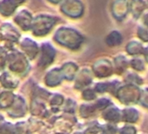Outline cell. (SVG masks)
<instances>
[{"label":"cell","instance_id":"cell-1","mask_svg":"<svg viewBox=\"0 0 148 134\" xmlns=\"http://www.w3.org/2000/svg\"><path fill=\"white\" fill-rule=\"evenodd\" d=\"M54 37L57 43L72 50L80 48L84 41V37L80 32L75 29L68 27L60 28L56 31Z\"/></svg>","mask_w":148,"mask_h":134},{"label":"cell","instance_id":"cell-2","mask_svg":"<svg viewBox=\"0 0 148 134\" xmlns=\"http://www.w3.org/2000/svg\"><path fill=\"white\" fill-rule=\"evenodd\" d=\"M57 22V18L50 16H38L33 19L31 29L33 34L36 36H44L50 31L53 26Z\"/></svg>","mask_w":148,"mask_h":134},{"label":"cell","instance_id":"cell-3","mask_svg":"<svg viewBox=\"0 0 148 134\" xmlns=\"http://www.w3.org/2000/svg\"><path fill=\"white\" fill-rule=\"evenodd\" d=\"M141 90L134 85H126L120 87L116 92V96L123 104H135L140 101Z\"/></svg>","mask_w":148,"mask_h":134},{"label":"cell","instance_id":"cell-4","mask_svg":"<svg viewBox=\"0 0 148 134\" xmlns=\"http://www.w3.org/2000/svg\"><path fill=\"white\" fill-rule=\"evenodd\" d=\"M61 10L72 18H78L83 15L84 6L81 0H64L61 5Z\"/></svg>","mask_w":148,"mask_h":134},{"label":"cell","instance_id":"cell-5","mask_svg":"<svg viewBox=\"0 0 148 134\" xmlns=\"http://www.w3.org/2000/svg\"><path fill=\"white\" fill-rule=\"evenodd\" d=\"M114 72V66L108 59L97 60L93 65V72L96 77L101 78L111 76Z\"/></svg>","mask_w":148,"mask_h":134},{"label":"cell","instance_id":"cell-6","mask_svg":"<svg viewBox=\"0 0 148 134\" xmlns=\"http://www.w3.org/2000/svg\"><path fill=\"white\" fill-rule=\"evenodd\" d=\"M111 10L115 19L119 21L123 20L130 11V3L128 0H114Z\"/></svg>","mask_w":148,"mask_h":134},{"label":"cell","instance_id":"cell-7","mask_svg":"<svg viewBox=\"0 0 148 134\" xmlns=\"http://www.w3.org/2000/svg\"><path fill=\"white\" fill-rule=\"evenodd\" d=\"M41 58L39 61V65L42 68H45L46 66L49 65L56 56V51L49 44H43L41 48Z\"/></svg>","mask_w":148,"mask_h":134},{"label":"cell","instance_id":"cell-8","mask_svg":"<svg viewBox=\"0 0 148 134\" xmlns=\"http://www.w3.org/2000/svg\"><path fill=\"white\" fill-rule=\"evenodd\" d=\"M15 22L24 31H28L32 25V17L27 10L20 11L15 17Z\"/></svg>","mask_w":148,"mask_h":134},{"label":"cell","instance_id":"cell-9","mask_svg":"<svg viewBox=\"0 0 148 134\" xmlns=\"http://www.w3.org/2000/svg\"><path fill=\"white\" fill-rule=\"evenodd\" d=\"M93 80L92 72L88 69H83L80 72L75 81V87L77 89H82L91 84Z\"/></svg>","mask_w":148,"mask_h":134},{"label":"cell","instance_id":"cell-10","mask_svg":"<svg viewBox=\"0 0 148 134\" xmlns=\"http://www.w3.org/2000/svg\"><path fill=\"white\" fill-rule=\"evenodd\" d=\"M63 78V75L61 69H53L51 70L46 76V84L49 86H56L58 85L62 79Z\"/></svg>","mask_w":148,"mask_h":134},{"label":"cell","instance_id":"cell-11","mask_svg":"<svg viewBox=\"0 0 148 134\" xmlns=\"http://www.w3.org/2000/svg\"><path fill=\"white\" fill-rule=\"evenodd\" d=\"M147 8V3L144 0H131L130 11L135 19H138Z\"/></svg>","mask_w":148,"mask_h":134},{"label":"cell","instance_id":"cell-12","mask_svg":"<svg viewBox=\"0 0 148 134\" xmlns=\"http://www.w3.org/2000/svg\"><path fill=\"white\" fill-rule=\"evenodd\" d=\"M103 118L111 123H117L121 119V112L117 107H109L103 112Z\"/></svg>","mask_w":148,"mask_h":134},{"label":"cell","instance_id":"cell-13","mask_svg":"<svg viewBox=\"0 0 148 134\" xmlns=\"http://www.w3.org/2000/svg\"><path fill=\"white\" fill-rule=\"evenodd\" d=\"M22 48L30 58H35L38 52L37 44L34 41H32L30 38H24L23 39V41L22 42Z\"/></svg>","mask_w":148,"mask_h":134},{"label":"cell","instance_id":"cell-14","mask_svg":"<svg viewBox=\"0 0 148 134\" xmlns=\"http://www.w3.org/2000/svg\"><path fill=\"white\" fill-rule=\"evenodd\" d=\"M17 5L15 0H2L0 2V13L3 16H10Z\"/></svg>","mask_w":148,"mask_h":134},{"label":"cell","instance_id":"cell-15","mask_svg":"<svg viewBox=\"0 0 148 134\" xmlns=\"http://www.w3.org/2000/svg\"><path fill=\"white\" fill-rule=\"evenodd\" d=\"M1 32L4 38L10 39L12 41H16L20 36L19 33L17 32V31L14 27H12L11 24H3V26L1 28Z\"/></svg>","mask_w":148,"mask_h":134},{"label":"cell","instance_id":"cell-16","mask_svg":"<svg viewBox=\"0 0 148 134\" xmlns=\"http://www.w3.org/2000/svg\"><path fill=\"white\" fill-rule=\"evenodd\" d=\"M105 42L109 47H117L122 43V35L118 31H112L106 37Z\"/></svg>","mask_w":148,"mask_h":134},{"label":"cell","instance_id":"cell-17","mask_svg":"<svg viewBox=\"0 0 148 134\" xmlns=\"http://www.w3.org/2000/svg\"><path fill=\"white\" fill-rule=\"evenodd\" d=\"M61 70H62L64 78L68 80H72L75 77V74L78 71V67L75 64L69 62V63H66L65 65H63Z\"/></svg>","mask_w":148,"mask_h":134},{"label":"cell","instance_id":"cell-18","mask_svg":"<svg viewBox=\"0 0 148 134\" xmlns=\"http://www.w3.org/2000/svg\"><path fill=\"white\" fill-rule=\"evenodd\" d=\"M121 119L127 123H135L139 119V112L134 108L124 109L121 112Z\"/></svg>","mask_w":148,"mask_h":134},{"label":"cell","instance_id":"cell-19","mask_svg":"<svg viewBox=\"0 0 148 134\" xmlns=\"http://www.w3.org/2000/svg\"><path fill=\"white\" fill-rule=\"evenodd\" d=\"M127 65H128L127 60L124 56H121V55L118 56L114 60V70L119 75L122 74L125 72Z\"/></svg>","mask_w":148,"mask_h":134},{"label":"cell","instance_id":"cell-20","mask_svg":"<svg viewBox=\"0 0 148 134\" xmlns=\"http://www.w3.org/2000/svg\"><path fill=\"white\" fill-rule=\"evenodd\" d=\"M126 51L129 55H140L143 54L144 47L138 41H131L127 44Z\"/></svg>","mask_w":148,"mask_h":134},{"label":"cell","instance_id":"cell-21","mask_svg":"<svg viewBox=\"0 0 148 134\" xmlns=\"http://www.w3.org/2000/svg\"><path fill=\"white\" fill-rule=\"evenodd\" d=\"M0 80H1V83L3 84V85L5 87H8V88H13L17 84V82L16 80H14V78L9 75V73H3L0 77Z\"/></svg>","mask_w":148,"mask_h":134},{"label":"cell","instance_id":"cell-22","mask_svg":"<svg viewBox=\"0 0 148 134\" xmlns=\"http://www.w3.org/2000/svg\"><path fill=\"white\" fill-rule=\"evenodd\" d=\"M130 65L133 67V69H134L135 71H138V72H142L145 69V65H144L143 61L140 58L132 59L130 62Z\"/></svg>","mask_w":148,"mask_h":134},{"label":"cell","instance_id":"cell-23","mask_svg":"<svg viewBox=\"0 0 148 134\" xmlns=\"http://www.w3.org/2000/svg\"><path fill=\"white\" fill-rule=\"evenodd\" d=\"M127 82H128L129 84L131 85H142L143 84V81H142V78H140L138 75L136 74H133V73H130L129 75H127Z\"/></svg>","mask_w":148,"mask_h":134},{"label":"cell","instance_id":"cell-24","mask_svg":"<svg viewBox=\"0 0 148 134\" xmlns=\"http://www.w3.org/2000/svg\"><path fill=\"white\" fill-rule=\"evenodd\" d=\"M95 106H88V105H83L81 107V115L82 117H89L95 111Z\"/></svg>","mask_w":148,"mask_h":134},{"label":"cell","instance_id":"cell-25","mask_svg":"<svg viewBox=\"0 0 148 134\" xmlns=\"http://www.w3.org/2000/svg\"><path fill=\"white\" fill-rule=\"evenodd\" d=\"M109 105H110V100L109 99H101L95 104V109L103 110V109L108 108V106Z\"/></svg>","mask_w":148,"mask_h":134},{"label":"cell","instance_id":"cell-26","mask_svg":"<svg viewBox=\"0 0 148 134\" xmlns=\"http://www.w3.org/2000/svg\"><path fill=\"white\" fill-rule=\"evenodd\" d=\"M82 98L85 99V100H88V101H90V100H93L96 98V95H95V91L91 90V89H86L83 92H82Z\"/></svg>","mask_w":148,"mask_h":134},{"label":"cell","instance_id":"cell-27","mask_svg":"<svg viewBox=\"0 0 148 134\" xmlns=\"http://www.w3.org/2000/svg\"><path fill=\"white\" fill-rule=\"evenodd\" d=\"M138 37L144 42H148V29L144 27L138 28Z\"/></svg>","mask_w":148,"mask_h":134},{"label":"cell","instance_id":"cell-28","mask_svg":"<svg viewBox=\"0 0 148 134\" xmlns=\"http://www.w3.org/2000/svg\"><path fill=\"white\" fill-rule=\"evenodd\" d=\"M108 88H109V83H99L95 85V91L100 93H103L108 92Z\"/></svg>","mask_w":148,"mask_h":134},{"label":"cell","instance_id":"cell-29","mask_svg":"<svg viewBox=\"0 0 148 134\" xmlns=\"http://www.w3.org/2000/svg\"><path fill=\"white\" fill-rule=\"evenodd\" d=\"M140 101L143 106H145L146 107H148V88H146L141 91Z\"/></svg>","mask_w":148,"mask_h":134},{"label":"cell","instance_id":"cell-30","mask_svg":"<svg viewBox=\"0 0 148 134\" xmlns=\"http://www.w3.org/2000/svg\"><path fill=\"white\" fill-rule=\"evenodd\" d=\"M120 134H136V129L133 126H124L120 130Z\"/></svg>","mask_w":148,"mask_h":134},{"label":"cell","instance_id":"cell-31","mask_svg":"<svg viewBox=\"0 0 148 134\" xmlns=\"http://www.w3.org/2000/svg\"><path fill=\"white\" fill-rule=\"evenodd\" d=\"M86 134H107V133H106V132H105L103 129H101V128H100V127H97V126H95V127H93V128H91V129H88V131L87 132V133Z\"/></svg>","mask_w":148,"mask_h":134},{"label":"cell","instance_id":"cell-32","mask_svg":"<svg viewBox=\"0 0 148 134\" xmlns=\"http://www.w3.org/2000/svg\"><path fill=\"white\" fill-rule=\"evenodd\" d=\"M63 101V98L62 96H60L59 94H56V96H54L53 99H52V104L55 105H61Z\"/></svg>","mask_w":148,"mask_h":134},{"label":"cell","instance_id":"cell-33","mask_svg":"<svg viewBox=\"0 0 148 134\" xmlns=\"http://www.w3.org/2000/svg\"><path fill=\"white\" fill-rule=\"evenodd\" d=\"M108 130L106 131L107 134H115L116 133V127L114 126V125H108Z\"/></svg>","mask_w":148,"mask_h":134},{"label":"cell","instance_id":"cell-34","mask_svg":"<svg viewBox=\"0 0 148 134\" xmlns=\"http://www.w3.org/2000/svg\"><path fill=\"white\" fill-rule=\"evenodd\" d=\"M143 54H144V57H145V59L147 60V62L148 63V46L144 48V51H143Z\"/></svg>","mask_w":148,"mask_h":134},{"label":"cell","instance_id":"cell-35","mask_svg":"<svg viewBox=\"0 0 148 134\" xmlns=\"http://www.w3.org/2000/svg\"><path fill=\"white\" fill-rule=\"evenodd\" d=\"M143 22H144V24H145L147 27H148V13L144 16V17H143Z\"/></svg>","mask_w":148,"mask_h":134},{"label":"cell","instance_id":"cell-36","mask_svg":"<svg viewBox=\"0 0 148 134\" xmlns=\"http://www.w3.org/2000/svg\"><path fill=\"white\" fill-rule=\"evenodd\" d=\"M51 3H60L62 0H49Z\"/></svg>","mask_w":148,"mask_h":134},{"label":"cell","instance_id":"cell-37","mask_svg":"<svg viewBox=\"0 0 148 134\" xmlns=\"http://www.w3.org/2000/svg\"><path fill=\"white\" fill-rule=\"evenodd\" d=\"M16 1V3H17V4H20V3H22L24 0H15Z\"/></svg>","mask_w":148,"mask_h":134}]
</instances>
